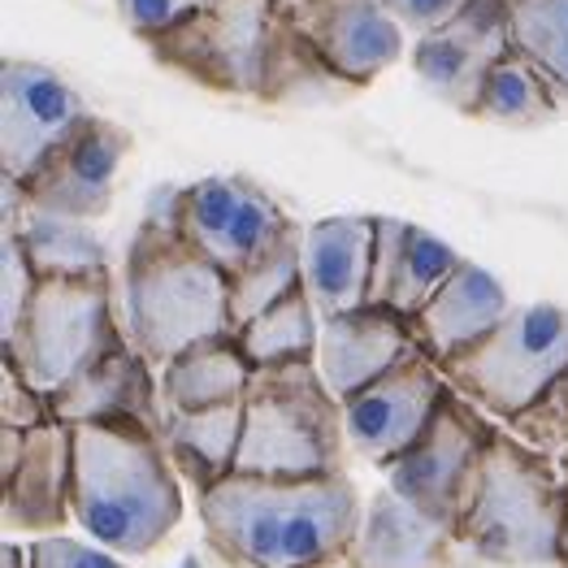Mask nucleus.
Instances as JSON below:
<instances>
[{
  "mask_svg": "<svg viewBox=\"0 0 568 568\" xmlns=\"http://www.w3.org/2000/svg\"><path fill=\"white\" fill-rule=\"evenodd\" d=\"M286 22L313 44L347 88L374 83L404 52L399 22L382 0H278Z\"/></svg>",
  "mask_w": 568,
  "mask_h": 568,
  "instance_id": "4468645a",
  "label": "nucleus"
},
{
  "mask_svg": "<svg viewBox=\"0 0 568 568\" xmlns=\"http://www.w3.org/2000/svg\"><path fill=\"white\" fill-rule=\"evenodd\" d=\"M568 369V308L521 304L469 352L443 365V378L460 399L517 422L534 408L547 386Z\"/></svg>",
  "mask_w": 568,
  "mask_h": 568,
  "instance_id": "0eeeda50",
  "label": "nucleus"
},
{
  "mask_svg": "<svg viewBox=\"0 0 568 568\" xmlns=\"http://www.w3.org/2000/svg\"><path fill=\"white\" fill-rule=\"evenodd\" d=\"M274 27H278V0H217L143 44L161 65L179 70L183 79L209 92L261 100Z\"/></svg>",
  "mask_w": 568,
  "mask_h": 568,
  "instance_id": "6e6552de",
  "label": "nucleus"
},
{
  "mask_svg": "<svg viewBox=\"0 0 568 568\" xmlns=\"http://www.w3.org/2000/svg\"><path fill=\"white\" fill-rule=\"evenodd\" d=\"M317 334L322 322L304 295V286L295 295H286L283 304H274L270 313H261L252 326L239 331V343L252 361V369H270V365H300L317 356Z\"/></svg>",
  "mask_w": 568,
  "mask_h": 568,
  "instance_id": "a878e982",
  "label": "nucleus"
},
{
  "mask_svg": "<svg viewBox=\"0 0 568 568\" xmlns=\"http://www.w3.org/2000/svg\"><path fill=\"white\" fill-rule=\"evenodd\" d=\"M48 422H57L52 417V399L40 395L9 361H0V426L31 434V429L48 426Z\"/></svg>",
  "mask_w": 568,
  "mask_h": 568,
  "instance_id": "473e14b6",
  "label": "nucleus"
},
{
  "mask_svg": "<svg viewBox=\"0 0 568 568\" xmlns=\"http://www.w3.org/2000/svg\"><path fill=\"white\" fill-rule=\"evenodd\" d=\"M0 568H31V556H27V547H13V542H4V551H0Z\"/></svg>",
  "mask_w": 568,
  "mask_h": 568,
  "instance_id": "ea45409f",
  "label": "nucleus"
},
{
  "mask_svg": "<svg viewBox=\"0 0 568 568\" xmlns=\"http://www.w3.org/2000/svg\"><path fill=\"white\" fill-rule=\"evenodd\" d=\"M13 235L22 239V247L31 256V270L40 278H79V274L109 270V256H104L100 239L88 235L79 222L31 213V222H18Z\"/></svg>",
  "mask_w": 568,
  "mask_h": 568,
  "instance_id": "c85d7f7f",
  "label": "nucleus"
},
{
  "mask_svg": "<svg viewBox=\"0 0 568 568\" xmlns=\"http://www.w3.org/2000/svg\"><path fill=\"white\" fill-rule=\"evenodd\" d=\"M52 417L65 426H104V422H140L161 429L165 404H161V374L152 361L122 343L83 378H74L61 395H52Z\"/></svg>",
  "mask_w": 568,
  "mask_h": 568,
  "instance_id": "a211bd4d",
  "label": "nucleus"
},
{
  "mask_svg": "<svg viewBox=\"0 0 568 568\" xmlns=\"http://www.w3.org/2000/svg\"><path fill=\"white\" fill-rule=\"evenodd\" d=\"M22 452H27V434H22V429L0 426V477H9L13 469H18Z\"/></svg>",
  "mask_w": 568,
  "mask_h": 568,
  "instance_id": "4c0bfd02",
  "label": "nucleus"
},
{
  "mask_svg": "<svg viewBox=\"0 0 568 568\" xmlns=\"http://www.w3.org/2000/svg\"><path fill=\"white\" fill-rule=\"evenodd\" d=\"M122 343L131 338L113 317L109 270L79 278H40L18 331L4 338V361L52 399Z\"/></svg>",
  "mask_w": 568,
  "mask_h": 568,
  "instance_id": "423d86ee",
  "label": "nucleus"
},
{
  "mask_svg": "<svg viewBox=\"0 0 568 568\" xmlns=\"http://www.w3.org/2000/svg\"><path fill=\"white\" fill-rule=\"evenodd\" d=\"M126 152H131V135L118 122L92 113L18 187V195L31 213L61 217V222H92L113 200V183H118V170H122Z\"/></svg>",
  "mask_w": 568,
  "mask_h": 568,
  "instance_id": "ddd939ff",
  "label": "nucleus"
},
{
  "mask_svg": "<svg viewBox=\"0 0 568 568\" xmlns=\"http://www.w3.org/2000/svg\"><path fill=\"white\" fill-rule=\"evenodd\" d=\"M74 434V521L104 551L148 556L183 521V486L161 429L140 422L70 426Z\"/></svg>",
  "mask_w": 568,
  "mask_h": 568,
  "instance_id": "f03ea898",
  "label": "nucleus"
},
{
  "mask_svg": "<svg viewBox=\"0 0 568 568\" xmlns=\"http://www.w3.org/2000/svg\"><path fill=\"white\" fill-rule=\"evenodd\" d=\"M508 52H513V31H508L504 4L499 0H474L456 22H447L443 31L417 40L413 70L443 104L474 118L490 70Z\"/></svg>",
  "mask_w": 568,
  "mask_h": 568,
  "instance_id": "2eb2a0df",
  "label": "nucleus"
},
{
  "mask_svg": "<svg viewBox=\"0 0 568 568\" xmlns=\"http://www.w3.org/2000/svg\"><path fill=\"white\" fill-rule=\"evenodd\" d=\"M165 200L174 231L226 278L243 274L295 226L265 191L239 174H213L187 187H170Z\"/></svg>",
  "mask_w": 568,
  "mask_h": 568,
  "instance_id": "9d476101",
  "label": "nucleus"
},
{
  "mask_svg": "<svg viewBox=\"0 0 568 568\" xmlns=\"http://www.w3.org/2000/svg\"><path fill=\"white\" fill-rule=\"evenodd\" d=\"M161 443L200 495L213 490L217 481L235 474L239 443H243V399L200 413H165Z\"/></svg>",
  "mask_w": 568,
  "mask_h": 568,
  "instance_id": "5701e85b",
  "label": "nucleus"
},
{
  "mask_svg": "<svg viewBox=\"0 0 568 568\" xmlns=\"http://www.w3.org/2000/svg\"><path fill=\"white\" fill-rule=\"evenodd\" d=\"M499 429L481 422L469 399H460L456 390L443 399V408L434 413L429 429L417 438V447H408L390 469V490L399 499H408L413 508H422L438 525L456 529L465 521L469 504L477 495V477L486 465V452L495 443Z\"/></svg>",
  "mask_w": 568,
  "mask_h": 568,
  "instance_id": "1a4fd4ad",
  "label": "nucleus"
},
{
  "mask_svg": "<svg viewBox=\"0 0 568 568\" xmlns=\"http://www.w3.org/2000/svg\"><path fill=\"white\" fill-rule=\"evenodd\" d=\"M560 100L551 95L547 79L525 61L521 52L513 48L486 79L481 100H477V113L481 122H495V126H517V131H534V126H551L560 118Z\"/></svg>",
  "mask_w": 568,
  "mask_h": 568,
  "instance_id": "393cba45",
  "label": "nucleus"
},
{
  "mask_svg": "<svg viewBox=\"0 0 568 568\" xmlns=\"http://www.w3.org/2000/svg\"><path fill=\"white\" fill-rule=\"evenodd\" d=\"M352 92L331 65L313 52V44L286 22L283 4H278V27H274V48H270V74H265V95L270 104H286V100H338Z\"/></svg>",
  "mask_w": 568,
  "mask_h": 568,
  "instance_id": "bb28decb",
  "label": "nucleus"
},
{
  "mask_svg": "<svg viewBox=\"0 0 568 568\" xmlns=\"http://www.w3.org/2000/svg\"><path fill=\"white\" fill-rule=\"evenodd\" d=\"M252 361L239 343V334H217L187 347L161 369V404L165 413H200L217 404H239L247 382H252Z\"/></svg>",
  "mask_w": 568,
  "mask_h": 568,
  "instance_id": "4be33fe9",
  "label": "nucleus"
},
{
  "mask_svg": "<svg viewBox=\"0 0 568 568\" xmlns=\"http://www.w3.org/2000/svg\"><path fill=\"white\" fill-rule=\"evenodd\" d=\"M408 235H413V222H404V217H378L374 278H369V304H374V308H386V295H390V286H395V274H399Z\"/></svg>",
  "mask_w": 568,
  "mask_h": 568,
  "instance_id": "f704fd0d",
  "label": "nucleus"
},
{
  "mask_svg": "<svg viewBox=\"0 0 568 568\" xmlns=\"http://www.w3.org/2000/svg\"><path fill=\"white\" fill-rule=\"evenodd\" d=\"M88 118H92L88 100L52 65L4 57V65H0V165H4V183L22 187Z\"/></svg>",
  "mask_w": 568,
  "mask_h": 568,
  "instance_id": "9b49d317",
  "label": "nucleus"
},
{
  "mask_svg": "<svg viewBox=\"0 0 568 568\" xmlns=\"http://www.w3.org/2000/svg\"><path fill=\"white\" fill-rule=\"evenodd\" d=\"M204 542L235 568H331L352 556L365 508L347 474L243 477L200 495Z\"/></svg>",
  "mask_w": 568,
  "mask_h": 568,
  "instance_id": "f257e3e1",
  "label": "nucleus"
},
{
  "mask_svg": "<svg viewBox=\"0 0 568 568\" xmlns=\"http://www.w3.org/2000/svg\"><path fill=\"white\" fill-rule=\"evenodd\" d=\"M508 313H513V304H508V291L499 286V278L486 274L474 261H465L426 304V313L413 322V334H417V347L443 369L452 356L481 343Z\"/></svg>",
  "mask_w": 568,
  "mask_h": 568,
  "instance_id": "aec40b11",
  "label": "nucleus"
},
{
  "mask_svg": "<svg viewBox=\"0 0 568 568\" xmlns=\"http://www.w3.org/2000/svg\"><path fill=\"white\" fill-rule=\"evenodd\" d=\"M508 434L521 438L534 452H565L568 447V369L547 386V395L525 408L517 422H508Z\"/></svg>",
  "mask_w": 568,
  "mask_h": 568,
  "instance_id": "7c9ffc66",
  "label": "nucleus"
},
{
  "mask_svg": "<svg viewBox=\"0 0 568 568\" xmlns=\"http://www.w3.org/2000/svg\"><path fill=\"white\" fill-rule=\"evenodd\" d=\"M447 395H452V382L443 378V369L417 347L390 374H382L378 382H369L365 390H356L343 404L347 443L369 465L390 469L408 447H417V438L429 429Z\"/></svg>",
  "mask_w": 568,
  "mask_h": 568,
  "instance_id": "f8f14e48",
  "label": "nucleus"
},
{
  "mask_svg": "<svg viewBox=\"0 0 568 568\" xmlns=\"http://www.w3.org/2000/svg\"><path fill=\"white\" fill-rule=\"evenodd\" d=\"M343 404L326 390L313 361L256 369L243 390V477H334L343 474Z\"/></svg>",
  "mask_w": 568,
  "mask_h": 568,
  "instance_id": "39448f33",
  "label": "nucleus"
},
{
  "mask_svg": "<svg viewBox=\"0 0 568 568\" xmlns=\"http://www.w3.org/2000/svg\"><path fill=\"white\" fill-rule=\"evenodd\" d=\"M27 556H31V568H126L122 560H113V551L79 538H61V534L40 538L36 547H27Z\"/></svg>",
  "mask_w": 568,
  "mask_h": 568,
  "instance_id": "e433bc0d",
  "label": "nucleus"
},
{
  "mask_svg": "<svg viewBox=\"0 0 568 568\" xmlns=\"http://www.w3.org/2000/svg\"><path fill=\"white\" fill-rule=\"evenodd\" d=\"M556 469H560V486H565V534H560V568H568V447L556 456Z\"/></svg>",
  "mask_w": 568,
  "mask_h": 568,
  "instance_id": "58836bf2",
  "label": "nucleus"
},
{
  "mask_svg": "<svg viewBox=\"0 0 568 568\" xmlns=\"http://www.w3.org/2000/svg\"><path fill=\"white\" fill-rule=\"evenodd\" d=\"M508 13L513 48L547 79L568 113V0H499Z\"/></svg>",
  "mask_w": 568,
  "mask_h": 568,
  "instance_id": "b1692460",
  "label": "nucleus"
},
{
  "mask_svg": "<svg viewBox=\"0 0 568 568\" xmlns=\"http://www.w3.org/2000/svg\"><path fill=\"white\" fill-rule=\"evenodd\" d=\"M122 317L131 347L152 361L156 374L195 343L235 334L231 278L174 231L165 191L126 247Z\"/></svg>",
  "mask_w": 568,
  "mask_h": 568,
  "instance_id": "7ed1b4c3",
  "label": "nucleus"
},
{
  "mask_svg": "<svg viewBox=\"0 0 568 568\" xmlns=\"http://www.w3.org/2000/svg\"><path fill=\"white\" fill-rule=\"evenodd\" d=\"M300 247H304V231L291 226L265 256H256L243 274L231 278V322H235V334L304 286V278H300Z\"/></svg>",
  "mask_w": 568,
  "mask_h": 568,
  "instance_id": "cd10ccee",
  "label": "nucleus"
},
{
  "mask_svg": "<svg viewBox=\"0 0 568 568\" xmlns=\"http://www.w3.org/2000/svg\"><path fill=\"white\" fill-rule=\"evenodd\" d=\"M452 551H456L452 529L386 486L365 508L347 568H443Z\"/></svg>",
  "mask_w": 568,
  "mask_h": 568,
  "instance_id": "412c9836",
  "label": "nucleus"
},
{
  "mask_svg": "<svg viewBox=\"0 0 568 568\" xmlns=\"http://www.w3.org/2000/svg\"><path fill=\"white\" fill-rule=\"evenodd\" d=\"M374 239L378 217H322L304 226L300 247V278L317 322L369 308V278H374Z\"/></svg>",
  "mask_w": 568,
  "mask_h": 568,
  "instance_id": "dca6fc26",
  "label": "nucleus"
},
{
  "mask_svg": "<svg viewBox=\"0 0 568 568\" xmlns=\"http://www.w3.org/2000/svg\"><path fill=\"white\" fill-rule=\"evenodd\" d=\"M565 534V486L560 469L525 447L513 434H495L486 465L477 477V495L465 521L452 529L456 551L469 560L504 568L560 565Z\"/></svg>",
  "mask_w": 568,
  "mask_h": 568,
  "instance_id": "20e7f679",
  "label": "nucleus"
},
{
  "mask_svg": "<svg viewBox=\"0 0 568 568\" xmlns=\"http://www.w3.org/2000/svg\"><path fill=\"white\" fill-rule=\"evenodd\" d=\"M209 4H217V0H118V13H122V22H126L131 36L152 40V36L187 22L191 13L209 9Z\"/></svg>",
  "mask_w": 568,
  "mask_h": 568,
  "instance_id": "72a5a7b5",
  "label": "nucleus"
},
{
  "mask_svg": "<svg viewBox=\"0 0 568 568\" xmlns=\"http://www.w3.org/2000/svg\"><path fill=\"white\" fill-rule=\"evenodd\" d=\"M413 352H417L413 322H404L390 308H374L369 304V308H356V313L322 322L313 369L322 374V382H326V390H331L334 399L347 404L356 390H365L382 374H390Z\"/></svg>",
  "mask_w": 568,
  "mask_h": 568,
  "instance_id": "f3484780",
  "label": "nucleus"
},
{
  "mask_svg": "<svg viewBox=\"0 0 568 568\" xmlns=\"http://www.w3.org/2000/svg\"><path fill=\"white\" fill-rule=\"evenodd\" d=\"M4 490V525L13 529H36L52 534L74 517L70 508V490H74V434L65 422H48V426L27 434V452L18 460V469L0 477Z\"/></svg>",
  "mask_w": 568,
  "mask_h": 568,
  "instance_id": "6ab92c4d",
  "label": "nucleus"
},
{
  "mask_svg": "<svg viewBox=\"0 0 568 568\" xmlns=\"http://www.w3.org/2000/svg\"><path fill=\"white\" fill-rule=\"evenodd\" d=\"M36 286H40V274L31 270V256H27L22 239L4 231V243H0V343L18 331Z\"/></svg>",
  "mask_w": 568,
  "mask_h": 568,
  "instance_id": "2f4dec72",
  "label": "nucleus"
},
{
  "mask_svg": "<svg viewBox=\"0 0 568 568\" xmlns=\"http://www.w3.org/2000/svg\"><path fill=\"white\" fill-rule=\"evenodd\" d=\"M465 261L456 256V247H447L438 235H429L426 226H413L408 247H404V261H399V274L395 286L386 295V308L399 313L404 322H417L426 313V304L447 286V278L460 270Z\"/></svg>",
  "mask_w": 568,
  "mask_h": 568,
  "instance_id": "c756f323",
  "label": "nucleus"
},
{
  "mask_svg": "<svg viewBox=\"0 0 568 568\" xmlns=\"http://www.w3.org/2000/svg\"><path fill=\"white\" fill-rule=\"evenodd\" d=\"M474 0H382V9L399 22L404 36L426 40L434 31H443L447 22H456Z\"/></svg>",
  "mask_w": 568,
  "mask_h": 568,
  "instance_id": "c9c22d12",
  "label": "nucleus"
}]
</instances>
